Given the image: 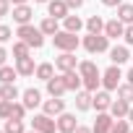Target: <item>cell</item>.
I'll return each instance as SVG.
<instances>
[{"label":"cell","instance_id":"6da1fadb","mask_svg":"<svg viewBox=\"0 0 133 133\" xmlns=\"http://www.w3.org/2000/svg\"><path fill=\"white\" fill-rule=\"evenodd\" d=\"M16 37H18L21 42H26L29 47H34V50H39V47L44 44L42 29H39V26H31V24H21V26L16 29Z\"/></svg>","mask_w":133,"mask_h":133},{"label":"cell","instance_id":"7a4b0ae2","mask_svg":"<svg viewBox=\"0 0 133 133\" xmlns=\"http://www.w3.org/2000/svg\"><path fill=\"white\" fill-rule=\"evenodd\" d=\"M81 44H84V50H86L89 55L110 52V37H107V34H89V31H86V37L81 39Z\"/></svg>","mask_w":133,"mask_h":133},{"label":"cell","instance_id":"3957f363","mask_svg":"<svg viewBox=\"0 0 133 133\" xmlns=\"http://www.w3.org/2000/svg\"><path fill=\"white\" fill-rule=\"evenodd\" d=\"M52 44H55V50H60V52H76V50H78V44H81V39H78L73 31L60 29V31L52 37Z\"/></svg>","mask_w":133,"mask_h":133},{"label":"cell","instance_id":"277c9868","mask_svg":"<svg viewBox=\"0 0 133 133\" xmlns=\"http://www.w3.org/2000/svg\"><path fill=\"white\" fill-rule=\"evenodd\" d=\"M120 78H123V71H120V65H110L107 71H102V89H107V91H117V86H120Z\"/></svg>","mask_w":133,"mask_h":133},{"label":"cell","instance_id":"5b68a950","mask_svg":"<svg viewBox=\"0 0 133 133\" xmlns=\"http://www.w3.org/2000/svg\"><path fill=\"white\" fill-rule=\"evenodd\" d=\"M31 128L39 130V133H55V130H57V120H55L52 115H47V112H39V115H34Z\"/></svg>","mask_w":133,"mask_h":133},{"label":"cell","instance_id":"8992f818","mask_svg":"<svg viewBox=\"0 0 133 133\" xmlns=\"http://www.w3.org/2000/svg\"><path fill=\"white\" fill-rule=\"evenodd\" d=\"M55 68H57L60 73L76 71V68H78V60H76V55H73V52H60V55L55 57Z\"/></svg>","mask_w":133,"mask_h":133},{"label":"cell","instance_id":"52a82bcc","mask_svg":"<svg viewBox=\"0 0 133 133\" xmlns=\"http://www.w3.org/2000/svg\"><path fill=\"white\" fill-rule=\"evenodd\" d=\"M110 104H112V97H110L107 89L94 91V97H91V107H94L97 112H110Z\"/></svg>","mask_w":133,"mask_h":133},{"label":"cell","instance_id":"ba28073f","mask_svg":"<svg viewBox=\"0 0 133 133\" xmlns=\"http://www.w3.org/2000/svg\"><path fill=\"white\" fill-rule=\"evenodd\" d=\"M76 128H78V120L73 112L57 115V133H76Z\"/></svg>","mask_w":133,"mask_h":133},{"label":"cell","instance_id":"9c48e42d","mask_svg":"<svg viewBox=\"0 0 133 133\" xmlns=\"http://www.w3.org/2000/svg\"><path fill=\"white\" fill-rule=\"evenodd\" d=\"M68 13H71V8H68L65 0H50V3H47V16H52L57 21H63Z\"/></svg>","mask_w":133,"mask_h":133},{"label":"cell","instance_id":"30bf717a","mask_svg":"<svg viewBox=\"0 0 133 133\" xmlns=\"http://www.w3.org/2000/svg\"><path fill=\"white\" fill-rule=\"evenodd\" d=\"M112 125H115V117H112L110 112H97V120H94L91 130H94V133H110Z\"/></svg>","mask_w":133,"mask_h":133},{"label":"cell","instance_id":"8fae6325","mask_svg":"<svg viewBox=\"0 0 133 133\" xmlns=\"http://www.w3.org/2000/svg\"><path fill=\"white\" fill-rule=\"evenodd\" d=\"M11 16H13V21L21 26V24H31V16H34V11H31V5H29V3H24V5H13Z\"/></svg>","mask_w":133,"mask_h":133},{"label":"cell","instance_id":"7c38bea8","mask_svg":"<svg viewBox=\"0 0 133 133\" xmlns=\"http://www.w3.org/2000/svg\"><path fill=\"white\" fill-rule=\"evenodd\" d=\"M42 112H47V115L57 117V115H63V112H65V102H63L60 97H50V99H44V102H42Z\"/></svg>","mask_w":133,"mask_h":133},{"label":"cell","instance_id":"4fadbf2b","mask_svg":"<svg viewBox=\"0 0 133 133\" xmlns=\"http://www.w3.org/2000/svg\"><path fill=\"white\" fill-rule=\"evenodd\" d=\"M104 34L110 37V39H120L123 34H125V24L115 16V18H110V21H104Z\"/></svg>","mask_w":133,"mask_h":133},{"label":"cell","instance_id":"5bb4252c","mask_svg":"<svg viewBox=\"0 0 133 133\" xmlns=\"http://www.w3.org/2000/svg\"><path fill=\"white\" fill-rule=\"evenodd\" d=\"M63 81H65V89H68V91H81V89H84V78H81L78 71L63 73Z\"/></svg>","mask_w":133,"mask_h":133},{"label":"cell","instance_id":"9a60e30c","mask_svg":"<svg viewBox=\"0 0 133 133\" xmlns=\"http://www.w3.org/2000/svg\"><path fill=\"white\" fill-rule=\"evenodd\" d=\"M21 97H24V104H26V110H37V107L44 102V99H42V91H39V89H34V86H31V89H26Z\"/></svg>","mask_w":133,"mask_h":133},{"label":"cell","instance_id":"2e32d148","mask_svg":"<svg viewBox=\"0 0 133 133\" xmlns=\"http://www.w3.org/2000/svg\"><path fill=\"white\" fill-rule=\"evenodd\" d=\"M16 71H18V76H24V78L34 76V73H37V65H34V57L29 55V57H21V60H16Z\"/></svg>","mask_w":133,"mask_h":133},{"label":"cell","instance_id":"e0dca14e","mask_svg":"<svg viewBox=\"0 0 133 133\" xmlns=\"http://www.w3.org/2000/svg\"><path fill=\"white\" fill-rule=\"evenodd\" d=\"M47 84V94L50 97H63L65 91H68V89H65V81H63V76H52L50 81H44Z\"/></svg>","mask_w":133,"mask_h":133},{"label":"cell","instance_id":"ac0fdd59","mask_svg":"<svg viewBox=\"0 0 133 133\" xmlns=\"http://www.w3.org/2000/svg\"><path fill=\"white\" fill-rule=\"evenodd\" d=\"M110 60H112L115 65H123V63H128V60H130V52H128V47H125V44H115V47H110Z\"/></svg>","mask_w":133,"mask_h":133},{"label":"cell","instance_id":"d6986e66","mask_svg":"<svg viewBox=\"0 0 133 133\" xmlns=\"http://www.w3.org/2000/svg\"><path fill=\"white\" fill-rule=\"evenodd\" d=\"M128 110H130V102H125V99H112V104H110V115L115 117V120H120V117H128Z\"/></svg>","mask_w":133,"mask_h":133},{"label":"cell","instance_id":"ffe728a7","mask_svg":"<svg viewBox=\"0 0 133 133\" xmlns=\"http://www.w3.org/2000/svg\"><path fill=\"white\" fill-rule=\"evenodd\" d=\"M91 97H94V94L86 91V89L76 91V99H73V102H76V110H78V112H89V110H91Z\"/></svg>","mask_w":133,"mask_h":133},{"label":"cell","instance_id":"44dd1931","mask_svg":"<svg viewBox=\"0 0 133 133\" xmlns=\"http://www.w3.org/2000/svg\"><path fill=\"white\" fill-rule=\"evenodd\" d=\"M76 71L81 73V78H91V76H102V71L97 68V63H94V60H81Z\"/></svg>","mask_w":133,"mask_h":133},{"label":"cell","instance_id":"7402d4cb","mask_svg":"<svg viewBox=\"0 0 133 133\" xmlns=\"http://www.w3.org/2000/svg\"><path fill=\"white\" fill-rule=\"evenodd\" d=\"M39 29H42V34H44V37H55V34L60 31V21H57V18H52V16H44V18H42V24H39Z\"/></svg>","mask_w":133,"mask_h":133},{"label":"cell","instance_id":"603a6c76","mask_svg":"<svg viewBox=\"0 0 133 133\" xmlns=\"http://www.w3.org/2000/svg\"><path fill=\"white\" fill-rule=\"evenodd\" d=\"M84 26H86V21H81V18H78V16H73V13H68V16L63 18V29H65V31H73V34H78Z\"/></svg>","mask_w":133,"mask_h":133},{"label":"cell","instance_id":"cb8c5ba5","mask_svg":"<svg viewBox=\"0 0 133 133\" xmlns=\"http://www.w3.org/2000/svg\"><path fill=\"white\" fill-rule=\"evenodd\" d=\"M86 31L89 34H104V18L102 16H89L86 18Z\"/></svg>","mask_w":133,"mask_h":133},{"label":"cell","instance_id":"d4e9b609","mask_svg":"<svg viewBox=\"0 0 133 133\" xmlns=\"http://www.w3.org/2000/svg\"><path fill=\"white\" fill-rule=\"evenodd\" d=\"M34 76H37L39 81H50V78L55 76V63H39Z\"/></svg>","mask_w":133,"mask_h":133},{"label":"cell","instance_id":"484cf974","mask_svg":"<svg viewBox=\"0 0 133 133\" xmlns=\"http://www.w3.org/2000/svg\"><path fill=\"white\" fill-rule=\"evenodd\" d=\"M18 78V71H16V65L11 68V65H0V84H16Z\"/></svg>","mask_w":133,"mask_h":133},{"label":"cell","instance_id":"4316f807","mask_svg":"<svg viewBox=\"0 0 133 133\" xmlns=\"http://www.w3.org/2000/svg\"><path fill=\"white\" fill-rule=\"evenodd\" d=\"M117 18L128 26V24H133V3H120L117 5Z\"/></svg>","mask_w":133,"mask_h":133},{"label":"cell","instance_id":"83f0119b","mask_svg":"<svg viewBox=\"0 0 133 133\" xmlns=\"http://www.w3.org/2000/svg\"><path fill=\"white\" fill-rule=\"evenodd\" d=\"M18 89H16V84H3L0 86V99H8V102H16L18 99Z\"/></svg>","mask_w":133,"mask_h":133},{"label":"cell","instance_id":"f1b7e54d","mask_svg":"<svg viewBox=\"0 0 133 133\" xmlns=\"http://www.w3.org/2000/svg\"><path fill=\"white\" fill-rule=\"evenodd\" d=\"M29 52H31V47H29L26 42H21V39H18V42H13V57H16V60L29 57Z\"/></svg>","mask_w":133,"mask_h":133},{"label":"cell","instance_id":"f546056e","mask_svg":"<svg viewBox=\"0 0 133 133\" xmlns=\"http://www.w3.org/2000/svg\"><path fill=\"white\" fill-rule=\"evenodd\" d=\"M24 117H26V104H24V102H13L8 120H24Z\"/></svg>","mask_w":133,"mask_h":133},{"label":"cell","instance_id":"4dcf8cb0","mask_svg":"<svg viewBox=\"0 0 133 133\" xmlns=\"http://www.w3.org/2000/svg\"><path fill=\"white\" fill-rule=\"evenodd\" d=\"M5 133H26V125L24 120H5Z\"/></svg>","mask_w":133,"mask_h":133},{"label":"cell","instance_id":"1f68e13d","mask_svg":"<svg viewBox=\"0 0 133 133\" xmlns=\"http://www.w3.org/2000/svg\"><path fill=\"white\" fill-rule=\"evenodd\" d=\"M117 97L125 102H133V84H120L117 86Z\"/></svg>","mask_w":133,"mask_h":133},{"label":"cell","instance_id":"d6a6232c","mask_svg":"<svg viewBox=\"0 0 133 133\" xmlns=\"http://www.w3.org/2000/svg\"><path fill=\"white\" fill-rule=\"evenodd\" d=\"M110 133H130V123L120 117V120H115V125H112V130H110Z\"/></svg>","mask_w":133,"mask_h":133},{"label":"cell","instance_id":"836d02e7","mask_svg":"<svg viewBox=\"0 0 133 133\" xmlns=\"http://www.w3.org/2000/svg\"><path fill=\"white\" fill-rule=\"evenodd\" d=\"M11 107H13V102L0 99V120H8V117H11Z\"/></svg>","mask_w":133,"mask_h":133},{"label":"cell","instance_id":"e575fe53","mask_svg":"<svg viewBox=\"0 0 133 133\" xmlns=\"http://www.w3.org/2000/svg\"><path fill=\"white\" fill-rule=\"evenodd\" d=\"M11 37H13L11 26H5V24H0V44H5V42H11Z\"/></svg>","mask_w":133,"mask_h":133},{"label":"cell","instance_id":"d590c367","mask_svg":"<svg viewBox=\"0 0 133 133\" xmlns=\"http://www.w3.org/2000/svg\"><path fill=\"white\" fill-rule=\"evenodd\" d=\"M11 11H13V3H11V0H0V18H3V16H11Z\"/></svg>","mask_w":133,"mask_h":133},{"label":"cell","instance_id":"8d00e7d4","mask_svg":"<svg viewBox=\"0 0 133 133\" xmlns=\"http://www.w3.org/2000/svg\"><path fill=\"white\" fill-rule=\"evenodd\" d=\"M123 39H125V44H133V24H128V26H125V34H123Z\"/></svg>","mask_w":133,"mask_h":133},{"label":"cell","instance_id":"74e56055","mask_svg":"<svg viewBox=\"0 0 133 133\" xmlns=\"http://www.w3.org/2000/svg\"><path fill=\"white\" fill-rule=\"evenodd\" d=\"M65 3H68V8H71V11H73V8L78 11V8L84 5V0H65Z\"/></svg>","mask_w":133,"mask_h":133},{"label":"cell","instance_id":"f35d334b","mask_svg":"<svg viewBox=\"0 0 133 133\" xmlns=\"http://www.w3.org/2000/svg\"><path fill=\"white\" fill-rule=\"evenodd\" d=\"M123 3V0H102V5H107V8H117Z\"/></svg>","mask_w":133,"mask_h":133},{"label":"cell","instance_id":"ab89813d","mask_svg":"<svg viewBox=\"0 0 133 133\" xmlns=\"http://www.w3.org/2000/svg\"><path fill=\"white\" fill-rule=\"evenodd\" d=\"M5 57H8V50L0 44V65H5Z\"/></svg>","mask_w":133,"mask_h":133},{"label":"cell","instance_id":"60d3db41","mask_svg":"<svg viewBox=\"0 0 133 133\" xmlns=\"http://www.w3.org/2000/svg\"><path fill=\"white\" fill-rule=\"evenodd\" d=\"M76 133H94V130H91V128H86V125H78V128H76Z\"/></svg>","mask_w":133,"mask_h":133},{"label":"cell","instance_id":"b9f144b4","mask_svg":"<svg viewBox=\"0 0 133 133\" xmlns=\"http://www.w3.org/2000/svg\"><path fill=\"white\" fill-rule=\"evenodd\" d=\"M125 78H128V84H133V68H130V71L125 73Z\"/></svg>","mask_w":133,"mask_h":133},{"label":"cell","instance_id":"7bdbcfd3","mask_svg":"<svg viewBox=\"0 0 133 133\" xmlns=\"http://www.w3.org/2000/svg\"><path fill=\"white\" fill-rule=\"evenodd\" d=\"M128 123L133 125V104H130V110H128Z\"/></svg>","mask_w":133,"mask_h":133},{"label":"cell","instance_id":"ee69618b","mask_svg":"<svg viewBox=\"0 0 133 133\" xmlns=\"http://www.w3.org/2000/svg\"><path fill=\"white\" fill-rule=\"evenodd\" d=\"M11 3H13V5H24V3H26V0H11Z\"/></svg>","mask_w":133,"mask_h":133},{"label":"cell","instance_id":"f6af8a7d","mask_svg":"<svg viewBox=\"0 0 133 133\" xmlns=\"http://www.w3.org/2000/svg\"><path fill=\"white\" fill-rule=\"evenodd\" d=\"M34 3H50V0H34Z\"/></svg>","mask_w":133,"mask_h":133},{"label":"cell","instance_id":"bcb514c9","mask_svg":"<svg viewBox=\"0 0 133 133\" xmlns=\"http://www.w3.org/2000/svg\"><path fill=\"white\" fill-rule=\"evenodd\" d=\"M26 133H39V130H34V128H31V130H26Z\"/></svg>","mask_w":133,"mask_h":133},{"label":"cell","instance_id":"7dc6e473","mask_svg":"<svg viewBox=\"0 0 133 133\" xmlns=\"http://www.w3.org/2000/svg\"><path fill=\"white\" fill-rule=\"evenodd\" d=\"M0 133H5V130H0Z\"/></svg>","mask_w":133,"mask_h":133},{"label":"cell","instance_id":"c3c4849f","mask_svg":"<svg viewBox=\"0 0 133 133\" xmlns=\"http://www.w3.org/2000/svg\"><path fill=\"white\" fill-rule=\"evenodd\" d=\"M130 133H133V130H130Z\"/></svg>","mask_w":133,"mask_h":133}]
</instances>
